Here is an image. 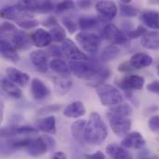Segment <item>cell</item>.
<instances>
[{"mask_svg":"<svg viewBox=\"0 0 159 159\" xmlns=\"http://www.w3.org/2000/svg\"><path fill=\"white\" fill-rule=\"evenodd\" d=\"M51 159H67V156L63 153V152H56Z\"/></svg>","mask_w":159,"mask_h":159,"instance_id":"obj_45","label":"cell"},{"mask_svg":"<svg viewBox=\"0 0 159 159\" xmlns=\"http://www.w3.org/2000/svg\"><path fill=\"white\" fill-rule=\"evenodd\" d=\"M6 75L13 83L21 88L26 87L30 82V76L28 74L14 67H7L6 69Z\"/></svg>","mask_w":159,"mask_h":159,"instance_id":"obj_17","label":"cell"},{"mask_svg":"<svg viewBox=\"0 0 159 159\" xmlns=\"http://www.w3.org/2000/svg\"><path fill=\"white\" fill-rule=\"evenodd\" d=\"M120 9V15L126 18H133L139 15L140 10L134 6H131L129 4H122L120 3L119 6Z\"/></svg>","mask_w":159,"mask_h":159,"instance_id":"obj_32","label":"cell"},{"mask_svg":"<svg viewBox=\"0 0 159 159\" xmlns=\"http://www.w3.org/2000/svg\"><path fill=\"white\" fill-rule=\"evenodd\" d=\"M101 36L108 41H111L114 45L123 46L129 42V37L125 31L118 29L113 23H107L101 31Z\"/></svg>","mask_w":159,"mask_h":159,"instance_id":"obj_5","label":"cell"},{"mask_svg":"<svg viewBox=\"0 0 159 159\" xmlns=\"http://www.w3.org/2000/svg\"><path fill=\"white\" fill-rule=\"evenodd\" d=\"M96 10L102 20L110 21L117 15V6L113 1H99L95 5Z\"/></svg>","mask_w":159,"mask_h":159,"instance_id":"obj_9","label":"cell"},{"mask_svg":"<svg viewBox=\"0 0 159 159\" xmlns=\"http://www.w3.org/2000/svg\"><path fill=\"white\" fill-rule=\"evenodd\" d=\"M121 145L126 149H135V150H141L145 145V139L143 136L138 132L133 131L129 133L122 141Z\"/></svg>","mask_w":159,"mask_h":159,"instance_id":"obj_13","label":"cell"},{"mask_svg":"<svg viewBox=\"0 0 159 159\" xmlns=\"http://www.w3.org/2000/svg\"><path fill=\"white\" fill-rule=\"evenodd\" d=\"M49 68L56 74H59L62 76H66L71 74L69 63L61 59H53L52 61H50Z\"/></svg>","mask_w":159,"mask_h":159,"instance_id":"obj_27","label":"cell"},{"mask_svg":"<svg viewBox=\"0 0 159 159\" xmlns=\"http://www.w3.org/2000/svg\"><path fill=\"white\" fill-rule=\"evenodd\" d=\"M37 129L48 134H55L57 131V125H56V118L53 116H47L37 123Z\"/></svg>","mask_w":159,"mask_h":159,"instance_id":"obj_25","label":"cell"},{"mask_svg":"<svg viewBox=\"0 0 159 159\" xmlns=\"http://www.w3.org/2000/svg\"><path fill=\"white\" fill-rule=\"evenodd\" d=\"M147 90L159 96V81L154 80L147 85Z\"/></svg>","mask_w":159,"mask_h":159,"instance_id":"obj_40","label":"cell"},{"mask_svg":"<svg viewBox=\"0 0 159 159\" xmlns=\"http://www.w3.org/2000/svg\"><path fill=\"white\" fill-rule=\"evenodd\" d=\"M31 39L33 44L38 48L48 47L53 41L50 33L43 28H38L34 31L31 34Z\"/></svg>","mask_w":159,"mask_h":159,"instance_id":"obj_15","label":"cell"},{"mask_svg":"<svg viewBox=\"0 0 159 159\" xmlns=\"http://www.w3.org/2000/svg\"><path fill=\"white\" fill-rule=\"evenodd\" d=\"M86 126H87V121L82 120V119L76 120L71 126V133H72L73 138L80 143L85 142Z\"/></svg>","mask_w":159,"mask_h":159,"instance_id":"obj_26","label":"cell"},{"mask_svg":"<svg viewBox=\"0 0 159 159\" xmlns=\"http://www.w3.org/2000/svg\"><path fill=\"white\" fill-rule=\"evenodd\" d=\"M91 2L90 1H88V0H86V1H79L78 2V6L81 7V8H88V7H89L90 6H91Z\"/></svg>","mask_w":159,"mask_h":159,"instance_id":"obj_46","label":"cell"},{"mask_svg":"<svg viewBox=\"0 0 159 159\" xmlns=\"http://www.w3.org/2000/svg\"><path fill=\"white\" fill-rule=\"evenodd\" d=\"M50 34L52 37V40L55 42H63L66 39V32L65 30L59 24H55L51 28H49Z\"/></svg>","mask_w":159,"mask_h":159,"instance_id":"obj_31","label":"cell"},{"mask_svg":"<svg viewBox=\"0 0 159 159\" xmlns=\"http://www.w3.org/2000/svg\"><path fill=\"white\" fill-rule=\"evenodd\" d=\"M132 114V108L128 103H120L111 107L107 112V118L113 132L118 136H127L131 129V120L129 116Z\"/></svg>","mask_w":159,"mask_h":159,"instance_id":"obj_1","label":"cell"},{"mask_svg":"<svg viewBox=\"0 0 159 159\" xmlns=\"http://www.w3.org/2000/svg\"><path fill=\"white\" fill-rule=\"evenodd\" d=\"M144 78L138 75H130L125 76L119 83L118 86L121 89L125 91L130 90H140L144 86Z\"/></svg>","mask_w":159,"mask_h":159,"instance_id":"obj_11","label":"cell"},{"mask_svg":"<svg viewBox=\"0 0 159 159\" xmlns=\"http://www.w3.org/2000/svg\"><path fill=\"white\" fill-rule=\"evenodd\" d=\"M63 116L68 118H79L86 114V107L84 103L80 101L73 102L68 104L62 112Z\"/></svg>","mask_w":159,"mask_h":159,"instance_id":"obj_20","label":"cell"},{"mask_svg":"<svg viewBox=\"0 0 159 159\" xmlns=\"http://www.w3.org/2000/svg\"><path fill=\"white\" fill-rule=\"evenodd\" d=\"M120 48L116 45L111 44L103 48L102 52L101 53V60L102 61H114L120 56Z\"/></svg>","mask_w":159,"mask_h":159,"instance_id":"obj_28","label":"cell"},{"mask_svg":"<svg viewBox=\"0 0 159 159\" xmlns=\"http://www.w3.org/2000/svg\"><path fill=\"white\" fill-rule=\"evenodd\" d=\"M148 127L153 132H159V116L156 115L150 117L148 121Z\"/></svg>","mask_w":159,"mask_h":159,"instance_id":"obj_39","label":"cell"},{"mask_svg":"<svg viewBox=\"0 0 159 159\" xmlns=\"http://www.w3.org/2000/svg\"><path fill=\"white\" fill-rule=\"evenodd\" d=\"M61 109V107L59 105H48L46 107H43L39 110V114L43 115V114H49V113H54L57 112Z\"/></svg>","mask_w":159,"mask_h":159,"instance_id":"obj_41","label":"cell"},{"mask_svg":"<svg viewBox=\"0 0 159 159\" xmlns=\"http://www.w3.org/2000/svg\"><path fill=\"white\" fill-rule=\"evenodd\" d=\"M141 44L147 49L159 50V32H147L141 38Z\"/></svg>","mask_w":159,"mask_h":159,"instance_id":"obj_22","label":"cell"},{"mask_svg":"<svg viewBox=\"0 0 159 159\" xmlns=\"http://www.w3.org/2000/svg\"><path fill=\"white\" fill-rule=\"evenodd\" d=\"M75 7V4L73 1H62L59 4H57L55 7V11L58 13L65 12L71 9H74Z\"/></svg>","mask_w":159,"mask_h":159,"instance_id":"obj_35","label":"cell"},{"mask_svg":"<svg viewBox=\"0 0 159 159\" xmlns=\"http://www.w3.org/2000/svg\"><path fill=\"white\" fill-rule=\"evenodd\" d=\"M17 24L20 28H22L24 30H31V29H34V28L37 27L39 22H38V20H36L34 19H27V20L18 21Z\"/></svg>","mask_w":159,"mask_h":159,"instance_id":"obj_36","label":"cell"},{"mask_svg":"<svg viewBox=\"0 0 159 159\" xmlns=\"http://www.w3.org/2000/svg\"><path fill=\"white\" fill-rule=\"evenodd\" d=\"M23 7L30 12L34 13H48L55 10V6L51 1H36V0H24L19 2Z\"/></svg>","mask_w":159,"mask_h":159,"instance_id":"obj_8","label":"cell"},{"mask_svg":"<svg viewBox=\"0 0 159 159\" xmlns=\"http://www.w3.org/2000/svg\"><path fill=\"white\" fill-rule=\"evenodd\" d=\"M81 159H105V156L101 151H97V152H95L93 154L83 156L81 157Z\"/></svg>","mask_w":159,"mask_h":159,"instance_id":"obj_42","label":"cell"},{"mask_svg":"<svg viewBox=\"0 0 159 159\" xmlns=\"http://www.w3.org/2000/svg\"><path fill=\"white\" fill-rule=\"evenodd\" d=\"M129 61L133 69L139 70V69H143L145 67L150 66L153 63L154 60H153V57L147 53L137 52L131 56V58Z\"/></svg>","mask_w":159,"mask_h":159,"instance_id":"obj_19","label":"cell"},{"mask_svg":"<svg viewBox=\"0 0 159 159\" xmlns=\"http://www.w3.org/2000/svg\"><path fill=\"white\" fill-rule=\"evenodd\" d=\"M0 15L2 18L15 20L16 22L27 19H33V13L23 7L20 3L4 7L1 10Z\"/></svg>","mask_w":159,"mask_h":159,"instance_id":"obj_6","label":"cell"},{"mask_svg":"<svg viewBox=\"0 0 159 159\" xmlns=\"http://www.w3.org/2000/svg\"><path fill=\"white\" fill-rule=\"evenodd\" d=\"M31 93L34 100L42 101L49 96L48 87L39 78H34L31 82Z\"/></svg>","mask_w":159,"mask_h":159,"instance_id":"obj_16","label":"cell"},{"mask_svg":"<svg viewBox=\"0 0 159 159\" xmlns=\"http://www.w3.org/2000/svg\"><path fill=\"white\" fill-rule=\"evenodd\" d=\"M125 32H126V34H127V35H128V37L129 39H136V38H139V37L142 38L147 33L146 29L143 25L138 26L136 29H131L129 31H125Z\"/></svg>","mask_w":159,"mask_h":159,"instance_id":"obj_34","label":"cell"},{"mask_svg":"<svg viewBox=\"0 0 159 159\" xmlns=\"http://www.w3.org/2000/svg\"><path fill=\"white\" fill-rule=\"evenodd\" d=\"M1 89L7 95H8L13 99H20L22 96L20 87L15 83H13L8 77H2Z\"/></svg>","mask_w":159,"mask_h":159,"instance_id":"obj_21","label":"cell"},{"mask_svg":"<svg viewBox=\"0 0 159 159\" xmlns=\"http://www.w3.org/2000/svg\"><path fill=\"white\" fill-rule=\"evenodd\" d=\"M15 135H34L38 132V129L30 126H14Z\"/></svg>","mask_w":159,"mask_h":159,"instance_id":"obj_33","label":"cell"},{"mask_svg":"<svg viewBox=\"0 0 159 159\" xmlns=\"http://www.w3.org/2000/svg\"><path fill=\"white\" fill-rule=\"evenodd\" d=\"M63 54L71 61H89V57L70 38H66L61 44Z\"/></svg>","mask_w":159,"mask_h":159,"instance_id":"obj_7","label":"cell"},{"mask_svg":"<svg viewBox=\"0 0 159 159\" xmlns=\"http://www.w3.org/2000/svg\"><path fill=\"white\" fill-rule=\"evenodd\" d=\"M42 137L45 140V142H46V143H47V145L48 147V150L49 149H54L56 147V141L53 139V137H51L49 135H44Z\"/></svg>","mask_w":159,"mask_h":159,"instance_id":"obj_43","label":"cell"},{"mask_svg":"<svg viewBox=\"0 0 159 159\" xmlns=\"http://www.w3.org/2000/svg\"><path fill=\"white\" fill-rule=\"evenodd\" d=\"M61 21H62L64 27L68 30V32H69L70 34H74V33L76 31L77 25H76L75 21L73 19H71L70 17H65V18H63Z\"/></svg>","mask_w":159,"mask_h":159,"instance_id":"obj_37","label":"cell"},{"mask_svg":"<svg viewBox=\"0 0 159 159\" xmlns=\"http://www.w3.org/2000/svg\"><path fill=\"white\" fill-rule=\"evenodd\" d=\"M75 39L83 50L90 54L96 53L102 44L101 36L92 32H79L76 34Z\"/></svg>","mask_w":159,"mask_h":159,"instance_id":"obj_4","label":"cell"},{"mask_svg":"<svg viewBox=\"0 0 159 159\" xmlns=\"http://www.w3.org/2000/svg\"><path fill=\"white\" fill-rule=\"evenodd\" d=\"M99 22V20L96 17L91 16H82L78 20V26L82 32H87V30L94 28Z\"/></svg>","mask_w":159,"mask_h":159,"instance_id":"obj_30","label":"cell"},{"mask_svg":"<svg viewBox=\"0 0 159 159\" xmlns=\"http://www.w3.org/2000/svg\"><path fill=\"white\" fill-rule=\"evenodd\" d=\"M48 52L49 53L50 56L52 57H55V59H61L64 54H63V51L61 49V47H59L57 45H53V46H50L48 48Z\"/></svg>","mask_w":159,"mask_h":159,"instance_id":"obj_38","label":"cell"},{"mask_svg":"<svg viewBox=\"0 0 159 159\" xmlns=\"http://www.w3.org/2000/svg\"><path fill=\"white\" fill-rule=\"evenodd\" d=\"M5 40L10 42L17 49H21V50L27 49L31 46V43H33L31 36H29L25 32L19 29Z\"/></svg>","mask_w":159,"mask_h":159,"instance_id":"obj_12","label":"cell"},{"mask_svg":"<svg viewBox=\"0 0 159 159\" xmlns=\"http://www.w3.org/2000/svg\"><path fill=\"white\" fill-rule=\"evenodd\" d=\"M0 51H1V56L8 61L16 63L20 61V55L17 51V48L7 40L1 39Z\"/></svg>","mask_w":159,"mask_h":159,"instance_id":"obj_18","label":"cell"},{"mask_svg":"<svg viewBox=\"0 0 159 159\" xmlns=\"http://www.w3.org/2000/svg\"><path fill=\"white\" fill-rule=\"evenodd\" d=\"M30 61L34 68L42 74H45L48 70V56L47 52L41 49L34 50L30 54Z\"/></svg>","mask_w":159,"mask_h":159,"instance_id":"obj_10","label":"cell"},{"mask_svg":"<svg viewBox=\"0 0 159 159\" xmlns=\"http://www.w3.org/2000/svg\"><path fill=\"white\" fill-rule=\"evenodd\" d=\"M132 69L133 68L131 67L129 61L123 62L118 66V71H120V72H129V71H131Z\"/></svg>","mask_w":159,"mask_h":159,"instance_id":"obj_44","label":"cell"},{"mask_svg":"<svg viewBox=\"0 0 159 159\" xmlns=\"http://www.w3.org/2000/svg\"><path fill=\"white\" fill-rule=\"evenodd\" d=\"M108 136L107 127L100 114L93 112L90 114L85 129V142L91 145L102 144Z\"/></svg>","mask_w":159,"mask_h":159,"instance_id":"obj_2","label":"cell"},{"mask_svg":"<svg viewBox=\"0 0 159 159\" xmlns=\"http://www.w3.org/2000/svg\"><path fill=\"white\" fill-rule=\"evenodd\" d=\"M157 75H159V59L157 62Z\"/></svg>","mask_w":159,"mask_h":159,"instance_id":"obj_47","label":"cell"},{"mask_svg":"<svg viewBox=\"0 0 159 159\" xmlns=\"http://www.w3.org/2000/svg\"><path fill=\"white\" fill-rule=\"evenodd\" d=\"M106 153L113 159H133L126 148L117 143L109 144L106 147Z\"/></svg>","mask_w":159,"mask_h":159,"instance_id":"obj_24","label":"cell"},{"mask_svg":"<svg viewBox=\"0 0 159 159\" xmlns=\"http://www.w3.org/2000/svg\"><path fill=\"white\" fill-rule=\"evenodd\" d=\"M97 95L100 99L101 103L103 106L114 107L116 106L123 102V95L120 90L108 84H102L96 89Z\"/></svg>","mask_w":159,"mask_h":159,"instance_id":"obj_3","label":"cell"},{"mask_svg":"<svg viewBox=\"0 0 159 159\" xmlns=\"http://www.w3.org/2000/svg\"><path fill=\"white\" fill-rule=\"evenodd\" d=\"M48 150V147L43 139V137H38L31 139L30 143L26 148L27 153L33 157H38L45 155Z\"/></svg>","mask_w":159,"mask_h":159,"instance_id":"obj_14","label":"cell"},{"mask_svg":"<svg viewBox=\"0 0 159 159\" xmlns=\"http://www.w3.org/2000/svg\"><path fill=\"white\" fill-rule=\"evenodd\" d=\"M141 20L147 27L155 30L159 29V12L156 10H145L141 14Z\"/></svg>","mask_w":159,"mask_h":159,"instance_id":"obj_23","label":"cell"},{"mask_svg":"<svg viewBox=\"0 0 159 159\" xmlns=\"http://www.w3.org/2000/svg\"><path fill=\"white\" fill-rule=\"evenodd\" d=\"M72 87V81L68 77H60L55 80V92L59 96L66 94Z\"/></svg>","mask_w":159,"mask_h":159,"instance_id":"obj_29","label":"cell"}]
</instances>
